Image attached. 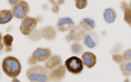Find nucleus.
Returning a JSON list of instances; mask_svg holds the SVG:
<instances>
[{
	"instance_id": "nucleus-1",
	"label": "nucleus",
	"mask_w": 131,
	"mask_h": 82,
	"mask_svg": "<svg viewBox=\"0 0 131 82\" xmlns=\"http://www.w3.org/2000/svg\"><path fill=\"white\" fill-rule=\"evenodd\" d=\"M21 64L14 56H6L2 62V69L4 73L10 78H16L21 71Z\"/></svg>"
},
{
	"instance_id": "nucleus-2",
	"label": "nucleus",
	"mask_w": 131,
	"mask_h": 82,
	"mask_svg": "<svg viewBox=\"0 0 131 82\" xmlns=\"http://www.w3.org/2000/svg\"><path fill=\"white\" fill-rule=\"evenodd\" d=\"M28 79L32 82H48L49 72L45 67L35 65L29 68L26 73Z\"/></svg>"
},
{
	"instance_id": "nucleus-3",
	"label": "nucleus",
	"mask_w": 131,
	"mask_h": 82,
	"mask_svg": "<svg viewBox=\"0 0 131 82\" xmlns=\"http://www.w3.org/2000/svg\"><path fill=\"white\" fill-rule=\"evenodd\" d=\"M52 55L51 49L48 48H37L32 54L31 56L28 58V64L32 65L38 62L45 61L49 58Z\"/></svg>"
},
{
	"instance_id": "nucleus-4",
	"label": "nucleus",
	"mask_w": 131,
	"mask_h": 82,
	"mask_svg": "<svg viewBox=\"0 0 131 82\" xmlns=\"http://www.w3.org/2000/svg\"><path fill=\"white\" fill-rule=\"evenodd\" d=\"M67 70L74 74H79L83 70V60L78 56H72L65 61Z\"/></svg>"
},
{
	"instance_id": "nucleus-5",
	"label": "nucleus",
	"mask_w": 131,
	"mask_h": 82,
	"mask_svg": "<svg viewBox=\"0 0 131 82\" xmlns=\"http://www.w3.org/2000/svg\"><path fill=\"white\" fill-rule=\"evenodd\" d=\"M38 23L37 18L26 16L21 21L20 30L24 35H29L35 29Z\"/></svg>"
},
{
	"instance_id": "nucleus-6",
	"label": "nucleus",
	"mask_w": 131,
	"mask_h": 82,
	"mask_svg": "<svg viewBox=\"0 0 131 82\" xmlns=\"http://www.w3.org/2000/svg\"><path fill=\"white\" fill-rule=\"evenodd\" d=\"M29 11V5L24 1H19L15 6H12V14L14 17L19 19H23L28 15Z\"/></svg>"
},
{
	"instance_id": "nucleus-7",
	"label": "nucleus",
	"mask_w": 131,
	"mask_h": 82,
	"mask_svg": "<svg viewBox=\"0 0 131 82\" xmlns=\"http://www.w3.org/2000/svg\"><path fill=\"white\" fill-rule=\"evenodd\" d=\"M85 33L86 32L79 25L75 26L67 35L66 39L68 42L74 40L75 41V42H78L83 39Z\"/></svg>"
},
{
	"instance_id": "nucleus-8",
	"label": "nucleus",
	"mask_w": 131,
	"mask_h": 82,
	"mask_svg": "<svg viewBox=\"0 0 131 82\" xmlns=\"http://www.w3.org/2000/svg\"><path fill=\"white\" fill-rule=\"evenodd\" d=\"M67 69L65 65H60L49 73V81L52 82H59L64 79L66 75Z\"/></svg>"
},
{
	"instance_id": "nucleus-9",
	"label": "nucleus",
	"mask_w": 131,
	"mask_h": 82,
	"mask_svg": "<svg viewBox=\"0 0 131 82\" xmlns=\"http://www.w3.org/2000/svg\"><path fill=\"white\" fill-rule=\"evenodd\" d=\"M56 26L60 32H69L75 26V23L71 18L61 17L59 18Z\"/></svg>"
},
{
	"instance_id": "nucleus-10",
	"label": "nucleus",
	"mask_w": 131,
	"mask_h": 82,
	"mask_svg": "<svg viewBox=\"0 0 131 82\" xmlns=\"http://www.w3.org/2000/svg\"><path fill=\"white\" fill-rule=\"evenodd\" d=\"M84 45L88 48L93 49L98 43V37L94 32H89L85 33L83 38Z\"/></svg>"
},
{
	"instance_id": "nucleus-11",
	"label": "nucleus",
	"mask_w": 131,
	"mask_h": 82,
	"mask_svg": "<svg viewBox=\"0 0 131 82\" xmlns=\"http://www.w3.org/2000/svg\"><path fill=\"white\" fill-rule=\"evenodd\" d=\"M62 65V59L58 55H53L46 61L44 66L47 70H52Z\"/></svg>"
},
{
	"instance_id": "nucleus-12",
	"label": "nucleus",
	"mask_w": 131,
	"mask_h": 82,
	"mask_svg": "<svg viewBox=\"0 0 131 82\" xmlns=\"http://www.w3.org/2000/svg\"><path fill=\"white\" fill-rule=\"evenodd\" d=\"M82 60L83 65L91 69L97 63V57L93 53L87 51L83 53L82 55Z\"/></svg>"
},
{
	"instance_id": "nucleus-13",
	"label": "nucleus",
	"mask_w": 131,
	"mask_h": 82,
	"mask_svg": "<svg viewBox=\"0 0 131 82\" xmlns=\"http://www.w3.org/2000/svg\"><path fill=\"white\" fill-rule=\"evenodd\" d=\"M42 37L48 40H53L56 38V31L54 27L51 26L42 28L40 30Z\"/></svg>"
},
{
	"instance_id": "nucleus-14",
	"label": "nucleus",
	"mask_w": 131,
	"mask_h": 82,
	"mask_svg": "<svg viewBox=\"0 0 131 82\" xmlns=\"http://www.w3.org/2000/svg\"><path fill=\"white\" fill-rule=\"evenodd\" d=\"M79 26L85 32H92L94 29L95 27V23L93 19L84 18V19H82V20H81Z\"/></svg>"
},
{
	"instance_id": "nucleus-15",
	"label": "nucleus",
	"mask_w": 131,
	"mask_h": 82,
	"mask_svg": "<svg viewBox=\"0 0 131 82\" xmlns=\"http://www.w3.org/2000/svg\"><path fill=\"white\" fill-rule=\"evenodd\" d=\"M14 17L12 12L10 10H0V24L9 23Z\"/></svg>"
},
{
	"instance_id": "nucleus-16",
	"label": "nucleus",
	"mask_w": 131,
	"mask_h": 82,
	"mask_svg": "<svg viewBox=\"0 0 131 82\" xmlns=\"http://www.w3.org/2000/svg\"><path fill=\"white\" fill-rule=\"evenodd\" d=\"M116 13L112 8H108L104 12V19L107 23H113L116 19Z\"/></svg>"
},
{
	"instance_id": "nucleus-17",
	"label": "nucleus",
	"mask_w": 131,
	"mask_h": 82,
	"mask_svg": "<svg viewBox=\"0 0 131 82\" xmlns=\"http://www.w3.org/2000/svg\"><path fill=\"white\" fill-rule=\"evenodd\" d=\"M14 37L10 34H6L3 37V44L5 46V51L6 52H10L12 50V42Z\"/></svg>"
},
{
	"instance_id": "nucleus-18",
	"label": "nucleus",
	"mask_w": 131,
	"mask_h": 82,
	"mask_svg": "<svg viewBox=\"0 0 131 82\" xmlns=\"http://www.w3.org/2000/svg\"><path fill=\"white\" fill-rule=\"evenodd\" d=\"M120 70L125 77L131 76V61H124L120 64Z\"/></svg>"
},
{
	"instance_id": "nucleus-19",
	"label": "nucleus",
	"mask_w": 131,
	"mask_h": 82,
	"mask_svg": "<svg viewBox=\"0 0 131 82\" xmlns=\"http://www.w3.org/2000/svg\"><path fill=\"white\" fill-rule=\"evenodd\" d=\"M83 47L79 42H74L71 46V50L74 54L76 55H80L83 51Z\"/></svg>"
},
{
	"instance_id": "nucleus-20",
	"label": "nucleus",
	"mask_w": 131,
	"mask_h": 82,
	"mask_svg": "<svg viewBox=\"0 0 131 82\" xmlns=\"http://www.w3.org/2000/svg\"><path fill=\"white\" fill-rule=\"evenodd\" d=\"M124 11V20L126 22L127 24H131V8L130 6L129 7L126 8Z\"/></svg>"
},
{
	"instance_id": "nucleus-21",
	"label": "nucleus",
	"mask_w": 131,
	"mask_h": 82,
	"mask_svg": "<svg viewBox=\"0 0 131 82\" xmlns=\"http://www.w3.org/2000/svg\"><path fill=\"white\" fill-rule=\"evenodd\" d=\"M75 6L78 9H83L88 5V1L86 0H76L75 1Z\"/></svg>"
},
{
	"instance_id": "nucleus-22",
	"label": "nucleus",
	"mask_w": 131,
	"mask_h": 82,
	"mask_svg": "<svg viewBox=\"0 0 131 82\" xmlns=\"http://www.w3.org/2000/svg\"><path fill=\"white\" fill-rule=\"evenodd\" d=\"M29 37L31 38V39H32L33 40H38L42 38V36H41L40 32V31L37 30V29H35L30 35H29Z\"/></svg>"
},
{
	"instance_id": "nucleus-23",
	"label": "nucleus",
	"mask_w": 131,
	"mask_h": 82,
	"mask_svg": "<svg viewBox=\"0 0 131 82\" xmlns=\"http://www.w3.org/2000/svg\"><path fill=\"white\" fill-rule=\"evenodd\" d=\"M113 60L115 63L118 64H121L124 61V58H123L122 55H120V54H113Z\"/></svg>"
},
{
	"instance_id": "nucleus-24",
	"label": "nucleus",
	"mask_w": 131,
	"mask_h": 82,
	"mask_svg": "<svg viewBox=\"0 0 131 82\" xmlns=\"http://www.w3.org/2000/svg\"><path fill=\"white\" fill-rule=\"evenodd\" d=\"M124 61H131V49L125 50L122 54Z\"/></svg>"
},
{
	"instance_id": "nucleus-25",
	"label": "nucleus",
	"mask_w": 131,
	"mask_h": 82,
	"mask_svg": "<svg viewBox=\"0 0 131 82\" xmlns=\"http://www.w3.org/2000/svg\"><path fill=\"white\" fill-rule=\"evenodd\" d=\"M49 2L52 4V7L51 8L52 11L55 14H58L60 11V7H59V5H58L56 1H50Z\"/></svg>"
},
{
	"instance_id": "nucleus-26",
	"label": "nucleus",
	"mask_w": 131,
	"mask_h": 82,
	"mask_svg": "<svg viewBox=\"0 0 131 82\" xmlns=\"http://www.w3.org/2000/svg\"><path fill=\"white\" fill-rule=\"evenodd\" d=\"M122 49V45L121 44L118 43L116 44V46H115L114 47V48L113 49L112 51H111V53H115V54H116V53L119 52L120 50Z\"/></svg>"
},
{
	"instance_id": "nucleus-27",
	"label": "nucleus",
	"mask_w": 131,
	"mask_h": 82,
	"mask_svg": "<svg viewBox=\"0 0 131 82\" xmlns=\"http://www.w3.org/2000/svg\"><path fill=\"white\" fill-rule=\"evenodd\" d=\"M8 2V3L10 4V5H12V6H15V5L17 4L19 2V0H9Z\"/></svg>"
},
{
	"instance_id": "nucleus-28",
	"label": "nucleus",
	"mask_w": 131,
	"mask_h": 82,
	"mask_svg": "<svg viewBox=\"0 0 131 82\" xmlns=\"http://www.w3.org/2000/svg\"><path fill=\"white\" fill-rule=\"evenodd\" d=\"M4 46H3V35H2V33L0 32V51L3 49Z\"/></svg>"
},
{
	"instance_id": "nucleus-29",
	"label": "nucleus",
	"mask_w": 131,
	"mask_h": 82,
	"mask_svg": "<svg viewBox=\"0 0 131 82\" xmlns=\"http://www.w3.org/2000/svg\"><path fill=\"white\" fill-rule=\"evenodd\" d=\"M12 82H21V81H20V80H19L17 78H14L12 79Z\"/></svg>"
},
{
	"instance_id": "nucleus-30",
	"label": "nucleus",
	"mask_w": 131,
	"mask_h": 82,
	"mask_svg": "<svg viewBox=\"0 0 131 82\" xmlns=\"http://www.w3.org/2000/svg\"><path fill=\"white\" fill-rule=\"evenodd\" d=\"M56 2H57L58 5H61V4L63 3L65 1H60V0H59V1H56Z\"/></svg>"
},
{
	"instance_id": "nucleus-31",
	"label": "nucleus",
	"mask_w": 131,
	"mask_h": 82,
	"mask_svg": "<svg viewBox=\"0 0 131 82\" xmlns=\"http://www.w3.org/2000/svg\"><path fill=\"white\" fill-rule=\"evenodd\" d=\"M124 82H130V81L129 80V79H125V80L124 81Z\"/></svg>"
},
{
	"instance_id": "nucleus-32",
	"label": "nucleus",
	"mask_w": 131,
	"mask_h": 82,
	"mask_svg": "<svg viewBox=\"0 0 131 82\" xmlns=\"http://www.w3.org/2000/svg\"><path fill=\"white\" fill-rule=\"evenodd\" d=\"M129 6H130V8H131V1H130V5H129Z\"/></svg>"
},
{
	"instance_id": "nucleus-33",
	"label": "nucleus",
	"mask_w": 131,
	"mask_h": 82,
	"mask_svg": "<svg viewBox=\"0 0 131 82\" xmlns=\"http://www.w3.org/2000/svg\"><path fill=\"white\" fill-rule=\"evenodd\" d=\"M130 25H131V24H130Z\"/></svg>"
}]
</instances>
